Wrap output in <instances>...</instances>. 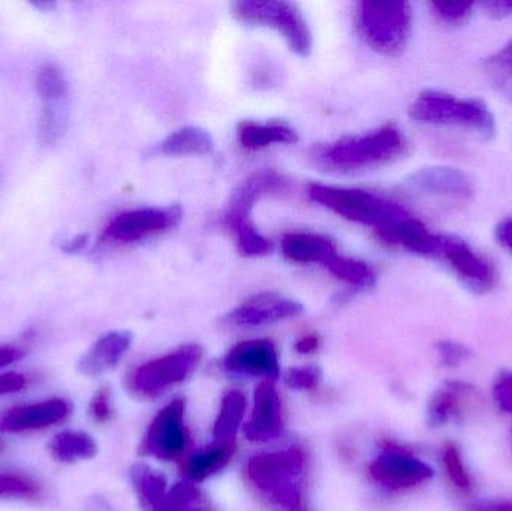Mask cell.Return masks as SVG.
<instances>
[{
	"label": "cell",
	"mask_w": 512,
	"mask_h": 511,
	"mask_svg": "<svg viewBox=\"0 0 512 511\" xmlns=\"http://www.w3.org/2000/svg\"><path fill=\"white\" fill-rule=\"evenodd\" d=\"M405 150V135L396 126L387 125L319 147L315 158L328 170L351 173L387 164L403 155Z\"/></svg>",
	"instance_id": "6da1fadb"
},
{
	"label": "cell",
	"mask_w": 512,
	"mask_h": 511,
	"mask_svg": "<svg viewBox=\"0 0 512 511\" xmlns=\"http://www.w3.org/2000/svg\"><path fill=\"white\" fill-rule=\"evenodd\" d=\"M288 179L274 170H259L243 180L236 189L224 213V224L236 236L239 251L246 257L270 254L273 243L259 233L252 221V210L264 195L285 191Z\"/></svg>",
	"instance_id": "7a4b0ae2"
},
{
	"label": "cell",
	"mask_w": 512,
	"mask_h": 511,
	"mask_svg": "<svg viewBox=\"0 0 512 511\" xmlns=\"http://www.w3.org/2000/svg\"><path fill=\"white\" fill-rule=\"evenodd\" d=\"M306 455L297 447L261 453L248 462L252 485L271 503L288 510L300 509Z\"/></svg>",
	"instance_id": "3957f363"
},
{
	"label": "cell",
	"mask_w": 512,
	"mask_h": 511,
	"mask_svg": "<svg viewBox=\"0 0 512 511\" xmlns=\"http://www.w3.org/2000/svg\"><path fill=\"white\" fill-rule=\"evenodd\" d=\"M307 192L315 203L327 207L331 212L348 221L375 227L376 230L390 227L411 216L402 204L363 189L312 183Z\"/></svg>",
	"instance_id": "277c9868"
},
{
	"label": "cell",
	"mask_w": 512,
	"mask_h": 511,
	"mask_svg": "<svg viewBox=\"0 0 512 511\" xmlns=\"http://www.w3.org/2000/svg\"><path fill=\"white\" fill-rule=\"evenodd\" d=\"M409 114L421 123L474 129L484 140L495 137L498 131L495 116L480 99H460L435 90L420 93Z\"/></svg>",
	"instance_id": "5b68a950"
},
{
	"label": "cell",
	"mask_w": 512,
	"mask_h": 511,
	"mask_svg": "<svg viewBox=\"0 0 512 511\" xmlns=\"http://www.w3.org/2000/svg\"><path fill=\"white\" fill-rule=\"evenodd\" d=\"M355 20L364 41L378 53L396 56L408 44L412 27L409 3L360 2Z\"/></svg>",
	"instance_id": "8992f818"
},
{
	"label": "cell",
	"mask_w": 512,
	"mask_h": 511,
	"mask_svg": "<svg viewBox=\"0 0 512 511\" xmlns=\"http://www.w3.org/2000/svg\"><path fill=\"white\" fill-rule=\"evenodd\" d=\"M231 11L242 23L277 30L297 56L307 57L312 53V32L303 12L295 3L282 0H242L233 3Z\"/></svg>",
	"instance_id": "52a82bcc"
},
{
	"label": "cell",
	"mask_w": 512,
	"mask_h": 511,
	"mask_svg": "<svg viewBox=\"0 0 512 511\" xmlns=\"http://www.w3.org/2000/svg\"><path fill=\"white\" fill-rule=\"evenodd\" d=\"M200 345H185L173 353L144 363L129 377L132 395L140 399H155L171 387L188 380L203 360Z\"/></svg>",
	"instance_id": "ba28073f"
},
{
	"label": "cell",
	"mask_w": 512,
	"mask_h": 511,
	"mask_svg": "<svg viewBox=\"0 0 512 511\" xmlns=\"http://www.w3.org/2000/svg\"><path fill=\"white\" fill-rule=\"evenodd\" d=\"M183 209L179 204L171 206L141 207L120 213L105 227L102 240L117 245L138 242L153 234L164 233L182 222Z\"/></svg>",
	"instance_id": "9c48e42d"
},
{
	"label": "cell",
	"mask_w": 512,
	"mask_h": 511,
	"mask_svg": "<svg viewBox=\"0 0 512 511\" xmlns=\"http://www.w3.org/2000/svg\"><path fill=\"white\" fill-rule=\"evenodd\" d=\"M185 411V401L180 398L162 408L147 428L138 453L159 461L179 458L188 446Z\"/></svg>",
	"instance_id": "30bf717a"
},
{
	"label": "cell",
	"mask_w": 512,
	"mask_h": 511,
	"mask_svg": "<svg viewBox=\"0 0 512 511\" xmlns=\"http://www.w3.org/2000/svg\"><path fill=\"white\" fill-rule=\"evenodd\" d=\"M436 258L448 263L463 285L475 294L489 293L498 284L493 264L459 237L441 236Z\"/></svg>",
	"instance_id": "8fae6325"
},
{
	"label": "cell",
	"mask_w": 512,
	"mask_h": 511,
	"mask_svg": "<svg viewBox=\"0 0 512 511\" xmlns=\"http://www.w3.org/2000/svg\"><path fill=\"white\" fill-rule=\"evenodd\" d=\"M373 480L390 491L415 488L432 479L433 470L415 456L397 449L385 447L381 455L370 465Z\"/></svg>",
	"instance_id": "7c38bea8"
},
{
	"label": "cell",
	"mask_w": 512,
	"mask_h": 511,
	"mask_svg": "<svg viewBox=\"0 0 512 511\" xmlns=\"http://www.w3.org/2000/svg\"><path fill=\"white\" fill-rule=\"evenodd\" d=\"M304 308L297 300L276 293H262L243 302L227 315V323L234 327L270 326L303 314Z\"/></svg>",
	"instance_id": "4fadbf2b"
},
{
	"label": "cell",
	"mask_w": 512,
	"mask_h": 511,
	"mask_svg": "<svg viewBox=\"0 0 512 511\" xmlns=\"http://www.w3.org/2000/svg\"><path fill=\"white\" fill-rule=\"evenodd\" d=\"M224 368L233 375L262 377L274 381L280 374L276 345L268 339L240 342L228 351Z\"/></svg>",
	"instance_id": "5bb4252c"
},
{
	"label": "cell",
	"mask_w": 512,
	"mask_h": 511,
	"mask_svg": "<svg viewBox=\"0 0 512 511\" xmlns=\"http://www.w3.org/2000/svg\"><path fill=\"white\" fill-rule=\"evenodd\" d=\"M285 429L282 401L274 381L264 380L256 386L254 408L245 425V435L252 443H267L282 435Z\"/></svg>",
	"instance_id": "9a60e30c"
},
{
	"label": "cell",
	"mask_w": 512,
	"mask_h": 511,
	"mask_svg": "<svg viewBox=\"0 0 512 511\" xmlns=\"http://www.w3.org/2000/svg\"><path fill=\"white\" fill-rule=\"evenodd\" d=\"M406 186L418 194L465 201L474 195V180L454 167H424L406 179Z\"/></svg>",
	"instance_id": "2e32d148"
},
{
	"label": "cell",
	"mask_w": 512,
	"mask_h": 511,
	"mask_svg": "<svg viewBox=\"0 0 512 511\" xmlns=\"http://www.w3.org/2000/svg\"><path fill=\"white\" fill-rule=\"evenodd\" d=\"M71 405L60 398L47 399L36 404L20 405L12 408L3 416L0 429L8 434H26L42 431L50 426L59 425L71 414Z\"/></svg>",
	"instance_id": "e0dca14e"
},
{
	"label": "cell",
	"mask_w": 512,
	"mask_h": 511,
	"mask_svg": "<svg viewBox=\"0 0 512 511\" xmlns=\"http://www.w3.org/2000/svg\"><path fill=\"white\" fill-rule=\"evenodd\" d=\"M132 333L110 332L99 338L89 351L81 357L77 371L84 377L95 378L104 375L119 365L126 351L131 348Z\"/></svg>",
	"instance_id": "ac0fdd59"
},
{
	"label": "cell",
	"mask_w": 512,
	"mask_h": 511,
	"mask_svg": "<svg viewBox=\"0 0 512 511\" xmlns=\"http://www.w3.org/2000/svg\"><path fill=\"white\" fill-rule=\"evenodd\" d=\"M379 237L390 245L402 246L408 251L426 257H436L441 234H433L418 219L409 218L378 230Z\"/></svg>",
	"instance_id": "d6986e66"
},
{
	"label": "cell",
	"mask_w": 512,
	"mask_h": 511,
	"mask_svg": "<svg viewBox=\"0 0 512 511\" xmlns=\"http://www.w3.org/2000/svg\"><path fill=\"white\" fill-rule=\"evenodd\" d=\"M283 255L289 261L300 264L327 263L336 254L337 246L330 237L313 233H291L283 236Z\"/></svg>",
	"instance_id": "ffe728a7"
},
{
	"label": "cell",
	"mask_w": 512,
	"mask_h": 511,
	"mask_svg": "<svg viewBox=\"0 0 512 511\" xmlns=\"http://www.w3.org/2000/svg\"><path fill=\"white\" fill-rule=\"evenodd\" d=\"M236 452L233 440L216 441L201 452L194 453L182 464V473L188 482L201 483L215 476L230 464Z\"/></svg>",
	"instance_id": "44dd1931"
},
{
	"label": "cell",
	"mask_w": 512,
	"mask_h": 511,
	"mask_svg": "<svg viewBox=\"0 0 512 511\" xmlns=\"http://www.w3.org/2000/svg\"><path fill=\"white\" fill-rule=\"evenodd\" d=\"M68 95H42L41 113L38 122V143L41 147H51L65 137L68 129Z\"/></svg>",
	"instance_id": "7402d4cb"
},
{
	"label": "cell",
	"mask_w": 512,
	"mask_h": 511,
	"mask_svg": "<svg viewBox=\"0 0 512 511\" xmlns=\"http://www.w3.org/2000/svg\"><path fill=\"white\" fill-rule=\"evenodd\" d=\"M240 144L245 149L258 150L273 144H292L298 141V134L292 126L283 122H245L237 126Z\"/></svg>",
	"instance_id": "603a6c76"
},
{
	"label": "cell",
	"mask_w": 512,
	"mask_h": 511,
	"mask_svg": "<svg viewBox=\"0 0 512 511\" xmlns=\"http://www.w3.org/2000/svg\"><path fill=\"white\" fill-rule=\"evenodd\" d=\"M215 147L212 135L200 126H183L171 132L156 147V153L167 156L207 155Z\"/></svg>",
	"instance_id": "cb8c5ba5"
},
{
	"label": "cell",
	"mask_w": 512,
	"mask_h": 511,
	"mask_svg": "<svg viewBox=\"0 0 512 511\" xmlns=\"http://www.w3.org/2000/svg\"><path fill=\"white\" fill-rule=\"evenodd\" d=\"M471 390L466 384L451 383L445 389L433 393L427 405V423L432 428H441L451 420L462 416L463 401H468Z\"/></svg>",
	"instance_id": "d4e9b609"
},
{
	"label": "cell",
	"mask_w": 512,
	"mask_h": 511,
	"mask_svg": "<svg viewBox=\"0 0 512 511\" xmlns=\"http://www.w3.org/2000/svg\"><path fill=\"white\" fill-rule=\"evenodd\" d=\"M132 486L143 511H158L167 497V479L164 474L146 464H135L131 468Z\"/></svg>",
	"instance_id": "484cf974"
},
{
	"label": "cell",
	"mask_w": 512,
	"mask_h": 511,
	"mask_svg": "<svg viewBox=\"0 0 512 511\" xmlns=\"http://www.w3.org/2000/svg\"><path fill=\"white\" fill-rule=\"evenodd\" d=\"M48 450L54 461L74 464V462L95 458L98 446L86 432L63 431L51 440Z\"/></svg>",
	"instance_id": "4316f807"
},
{
	"label": "cell",
	"mask_w": 512,
	"mask_h": 511,
	"mask_svg": "<svg viewBox=\"0 0 512 511\" xmlns=\"http://www.w3.org/2000/svg\"><path fill=\"white\" fill-rule=\"evenodd\" d=\"M246 398L240 390H230L222 398L221 410L213 426L216 441H227L236 435L246 411Z\"/></svg>",
	"instance_id": "83f0119b"
},
{
	"label": "cell",
	"mask_w": 512,
	"mask_h": 511,
	"mask_svg": "<svg viewBox=\"0 0 512 511\" xmlns=\"http://www.w3.org/2000/svg\"><path fill=\"white\" fill-rule=\"evenodd\" d=\"M336 278L355 285L358 288H370L375 285L376 273L369 264L355 258L346 257V255L336 254L328 258L324 264Z\"/></svg>",
	"instance_id": "f1b7e54d"
},
{
	"label": "cell",
	"mask_w": 512,
	"mask_h": 511,
	"mask_svg": "<svg viewBox=\"0 0 512 511\" xmlns=\"http://www.w3.org/2000/svg\"><path fill=\"white\" fill-rule=\"evenodd\" d=\"M158 511H215V509L206 494L195 483L185 480L168 491Z\"/></svg>",
	"instance_id": "f546056e"
},
{
	"label": "cell",
	"mask_w": 512,
	"mask_h": 511,
	"mask_svg": "<svg viewBox=\"0 0 512 511\" xmlns=\"http://www.w3.org/2000/svg\"><path fill=\"white\" fill-rule=\"evenodd\" d=\"M44 497V488L27 474L0 473V500L33 501Z\"/></svg>",
	"instance_id": "4dcf8cb0"
},
{
	"label": "cell",
	"mask_w": 512,
	"mask_h": 511,
	"mask_svg": "<svg viewBox=\"0 0 512 511\" xmlns=\"http://www.w3.org/2000/svg\"><path fill=\"white\" fill-rule=\"evenodd\" d=\"M486 71L493 86L512 99V39L486 62Z\"/></svg>",
	"instance_id": "1f68e13d"
},
{
	"label": "cell",
	"mask_w": 512,
	"mask_h": 511,
	"mask_svg": "<svg viewBox=\"0 0 512 511\" xmlns=\"http://www.w3.org/2000/svg\"><path fill=\"white\" fill-rule=\"evenodd\" d=\"M442 459H444L445 471H447L451 483L456 485V488L460 489V491H471L472 479L469 476L468 470H466L465 462H463L459 449L454 444H447L444 447Z\"/></svg>",
	"instance_id": "d6a6232c"
},
{
	"label": "cell",
	"mask_w": 512,
	"mask_h": 511,
	"mask_svg": "<svg viewBox=\"0 0 512 511\" xmlns=\"http://www.w3.org/2000/svg\"><path fill=\"white\" fill-rule=\"evenodd\" d=\"M322 380V371L319 366H303L286 371L285 383L294 390H310L318 386Z\"/></svg>",
	"instance_id": "836d02e7"
},
{
	"label": "cell",
	"mask_w": 512,
	"mask_h": 511,
	"mask_svg": "<svg viewBox=\"0 0 512 511\" xmlns=\"http://www.w3.org/2000/svg\"><path fill=\"white\" fill-rule=\"evenodd\" d=\"M432 8L435 14L445 23L457 24L468 20L469 15L472 14L474 3L433 2Z\"/></svg>",
	"instance_id": "e575fe53"
},
{
	"label": "cell",
	"mask_w": 512,
	"mask_h": 511,
	"mask_svg": "<svg viewBox=\"0 0 512 511\" xmlns=\"http://www.w3.org/2000/svg\"><path fill=\"white\" fill-rule=\"evenodd\" d=\"M89 416L93 422L104 425L113 419V404H111V389L108 386L101 387L93 395L89 405Z\"/></svg>",
	"instance_id": "d590c367"
},
{
	"label": "cell",
	"mask_w": 512,
	"mask_h": 511,
	"mask_svg": "<svg viewBox=\"0 0 512 511\" xmlns=\"http://www.w3.org/2000/svg\"><path fill=\"white\" fill-rule=\"evenodd\" d=\"M439 359L441 363L447 368H457L462 365L465 360H468L469 350L465 345L459 344L454 341H441L436 344Z\"/></svg>",
	"instance_id": "8d00e7d4"
},
{
	"label": "cell",
	"mask_w": 512,
	"mask_h": 511,
	"mask_svg": "<svg viewBox=\"0 0 512 511\" xmlns=\"http://www.w3.org/2000/svg\"><path fill=\"white\" fill-rule=\"evenodd\" d=\"M493 398L502 411L512 414V372L504 371L496 378Z\"/></svg>",
	"instance_id": "74e56055"
},
{
	"label": "cell",
	"mask_w": 512,
	"mask_h": 511,
	"mask_svg": "<svg viewBox=\"0 0 512 511\" xmlns=\"http://www.w3.org/2000/svg\"><path fill=\"white\" fill-rule=\"evenodd\" d=\"M26 386V375L20 374V372H6V374L0 375V396L14 395V393L26 389Z\"/></svg>",
	"instance_id": "f35d334b"
},
{
	"label": "cell",
	"mask_w": 512,
	"mask_h": 511,
	"mask_svg": "<svg viewBox=\"0 0 512 511\" xmlns=\"http://www.w3.org/2000/svg\"><path fill=\"white\" fill-rule=\"evenodd\" d=\"M468 511H512V501L484 500L472 504Z\"/></svg>",
	"instance_id": "ab89813d"
},
{
	"label": "cell",
	"mask_w": 512,
	"mask_h": 511,
	"mask_svg": "<svg viewBox=\"0 0 512 511\" xmlns=\"http://www.w3.org/2000/svg\"><path fill=\"white\" fill-rule=\"evenodd\" d=\"M484 8L489 15L495 18H504L512 14V0H496V2L484 3Z\"/></svg>",
	"instance_id": "60d3db41"
},
{
	"label": "cell",
	"mask_w": 512,
	"mask_h": 511,
	"mask_svg": "<svg viewBox=\"0 0 512 511\" xmlns=\"http://www.w3.org/2000/svg\"><path fill=\"white\" fill-rule=\"evenodd\" d=\"M23 356L24 351L21 348L3 345V347H0V369L18 362Z\"/></svg>",
	"instance_id": "b9f144b4"
},
{
	"label": "cell",
	"mask_w": 512,
	"mask_h": 511,
	"mask_svg": "<svg viewBox=\"0 0 512 511\" xmlns=\"http://www.w3.org/2000/svg\"><path fill=\"white\" fill-rule=\"evenodd\" d=\"M496 239L512 252V218L505 219L496 228Z\"/></svg>",
	"instance_id": "7bdbcfd3"
},
{
	"label": "cell",
	"mask_w": 512,
	"mask_h": 511,
	"mask_svg": "<svg viewBox=\"0 0 512 511\" xmlns=\"http://www.w3.org/2000/svg\"><path fill=\"white\" fill-rule=\"evenodd\" d=\"M319 344H321L319 336L312 333V335H306L298 339L297 344H295V350L300 354H310L318 350Z\"/></svg>",
	"instance_id": "ee69618b"
},
{
	"label": "cell",
	"mask_w": 512,
	"mask_h": 511,
	"mask_svg": "<svg viewBox=\"0 0 512 511\" xmlns=\"http://www.w3.org/2000/svg\"><path fill=\"white\" fill-rule=\"evenodd\" d=\"M86 511H116L105 498L92 497L86 503Z\"/></svg>",
	"instance_id": "f6af8a7d"
},
{
	"label": "cell",
	"mask_w": 512,
	"mask_h": 511,
	"mask_svg": "<svg viewBox=\"0 0 512 511\" xmlns=\"http://www.w3.org/2000/svg\"><path fill=\"white\" fill-rule=\"evenodd\" d=\"M89 237L86 234H80V236L74 237V239L69 240L66 245H63V251L66 252H80L81 249L86 248L87 242H89Z\"/></svg>",
	"instance_id": "bcb514c9"
},
{
	"label": "cell",
	"mask_w": 512,
	"mask_h": 511,
	"mask_svg": "<svg viewBox=\"0 0 512 511\" xmlns=\"http://www.w3.org/2000/svg\"><path fill=\"white\" fill-rule=\"evenodd\" d=\"M292 511H301L300 509H297V510H292Z\"/></svg>",
	"instance_id": "7dc6e473"
}]
</instances>
